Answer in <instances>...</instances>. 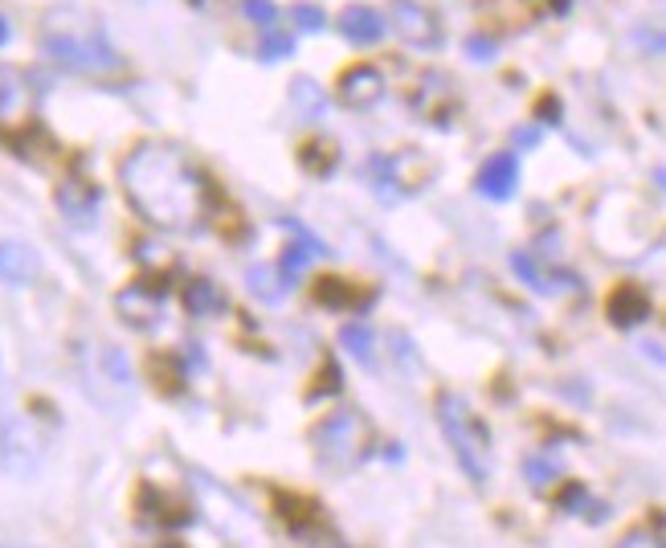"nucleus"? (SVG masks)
Returning <instances> with one entry per match:
<instances>
[{
    "instance_id": "nucleus-1",
    "label": "nucleus",
    "mask_w": 666,
    "mask_h": 548,
    "mask_svg": "<svg viewBox=\"0 0 666 548\" xmlns=\"http://www.w3.org/2000/svg\"><path fill=\"white\" fill-rule=\"evenodd\" d=\"M123 192L144 222L160 229H197L209 213V185L172 144H139L123 169Z\"/></svg>"
},
{
    "instance_id": "nucleus-2",
    "label": "nucleus",
    "mask_w": 666,
    "mask_h": 548,
    "mask_svg": "<svg viewBox=\"0 0 666 548\" xmlns=\"http://www.w3.org/2000/svg\"><path fill=\"white\" fill-rule=\"evenodd\" d=\"M41 50L50 53L62 70H74V74H111V70H119V53L111 50L107 34L90 17H78L70 9L46 17Z\"/></svg>"
},
{
    "instance_id": "nucleus-3",
    "label": "nucleus",
    "mask_w": 666,
    "mask_h": 548,
    "mask_svg": "<svg viewBox=\"0 0 666 548\" xmlns=\"http://www.w3.org/2000/svg\"><path fill=\"white\" fill-rule=\"evenodd\" d=\"M437 422H442V434H446V443H451L458 466H462L474 483H486V475H491V434H486V426L474 418V410L467 406V397H458V394L437 397Z\"/></svg>"
},
{
    "instance_id": "nucleus-4",
    "label": "nucleus",
    "mask_w": 666,
    "mask_h": 548,
    "mask_svg": "<svg viewBox=\"0 0 666 548\" xmlns=\"http://www.w3.org/2000/svg\"><path fill=\"white\" fill-rule=\"evenodd\" d=\"M316 450L328 466H356L368 450V422L360 413H332L316 429Z\"/></svg>"
},
{
    "instance_id": "nucleus-5",
    "label": "nucleus",
    "mask_w": 666,
    "mask_h": 548,
    "mask_svg": "<svg viewBox=\"0 0 666 548\" xmlns=\"http://www.w3.org/2000/svg\"><path fill=\"white\" fill-rule=\"evenodd\" d=\"M384 25H393V34L414 50H437L442 46V25L421 0H393Z\"/></svg>"
},
{
    "instance_id": "nucleus-6",
    "label": "nucleus",
    "mask_w": 666,
    "mask_h": 548,
    "mask_svg": "<svg viewBox=\"0 0 666 548\" xmlns=\"http://www.w3.org/2000/svg\"><path fill=\"white\" fill-rule=\"evenodd\" d=\"M0 463L4 471H13L21 479H29L41 466V438L25 418H4L0 426Z\"/></svg>"
},
{
    "instance_id": "nucleus-7",
    "label": "nucleus",
    "mask_w": 666,
    "mask_h": 548,
    "mask_svg": "<svg viewBox=\"0 0 666 548\" xmlns=\"http://www.w3.org/2000/svg\"><path fill=\"white\" fill-rule=\"evenodd\" d=\"M34 86L13 66H0V132H25L34 123Z\"/></svg>"
},
{
    "instance_id": "nucleus-8",
    "label": "nucleus",
    "mask_w": 666,
    "mask_h": 548,
    "mask_svg": "<svg viewBox=\"0 0 666 548\" xmlns=\"http://www.w3.org/2000/svg\"><path fill=\"white\" fill-rule=\"evenodd\" d=\"M384 99V74L377 66H351L340 78V103L348 111H372Z\"/></svg>"
},
{
    "instance_id": "nucleus-9",
    "label": "nucleus",
    "mask_w": 666,
    "mask_h": 548,
    "mask_svg": "<svg viewBox=\"0 0 666 548\" xmlns=\"http://www.w3.org/2000/svg\"><path fill=\"white\" fill-rule=\"evenodd\" d=\"M516 185H519V160L516 152H499L491 155L479 172V192L486 201H511L516 197Z\"/></svg>"
},
{
    "instance_id": "nucleus-10",
    "label": "nucleus",
    "mask_w": 666,
    "mask_h": 548,
    "mask_svg": "<svg viewBox=\"0 0 666 548\" xmlns=\"http://www.w3.org/2000/svg\"><path fill=\"white\" fill-rule=\"evenodd\" d=\"M384 17L377 9H368V4H348L344 13H340V34L348 37L351 46H377L384 37Z\"/></svg>"
},
{
    "instance_id": "nucleus-11",
    "label": "nucleus",
    "mask_w": 666,
    "mask_h": 548,
    "mask_svg": "<svg viewBox=\"0 0 666 548\" xmlns=\"http://www.w3.org/2000/svg\"><path fill=\"white\" fill-rule=\"evenodd\" d=\"M37 274H41V258H37L34 246H25V241H0V278L4 283H34Z\"/></svg>"
},
{
    "instance_id": "nucleus-12",
    "label": "nucleus",
    "mask_w": 666,
    "mask_h": 548,
    "mask_svg": "<svg viewBox=\"0 0 666 548\" xmlns=\"http://www.w3.org/2000/svg\"><path fill=\"white\" fill-rule=\"evenodd\" d=\"M119 315L127 320L132 327H156L160 320V291H151V287H127V291L119 295Z\"/></svg>"
},
{
    "instance_id": "nucleus-13",
    "label": "nucleus",
    "mask_w": 666,
    "mask_h": 548,
    "mask_svg": "<svg viewBox=\"0 0 666 548\" xmlns=\"http://www.w3.org/2000/svg\"><path fill=\"white\" fill-rule=\"evenodd\" d=\"M95 189H86V185H62L58 189V205H62V213H66L74 225H90L95 222Z\"/></svg>"
},
{
    "instance_id": "nucleus-14",
    "label": "nucleus",
    "mask_w": 666,
    "mask_h": 548,
    "mask_svg": "<svg viewBox=\"0 0 666 548\" xmlns=\"http://www.w3.org/2000/svg\"><path fill=\"white\" fill-rule=\"evenodd\" d=\"M291 107L299 111V120L316 123V120H323V111H328V95H323L319 83H311V78H295V83H291Z\"/></svg>"
},
{
    "instance_id": "nucleus-15",
    "label": "nucleus",
    "mask_w": 666,
    "mask_h": 548,
    "mask_svg": "<svg viewBox=\"0 0 666 548\" xmlns=\"http://www.w3.org/2000/svg\"><path fill=\"white\" fill-rule=\"evenodd\" d=\"M646 295L638 291V287H621V291L609 299V315H614V324L617 327H633V324H642L646 320Z\"/></svg>"
},
{
    "instance_id": "nucleus-16",
    "label": "nucleus",
    "mask_w": 666,
    "mask_h": 548,
    "mask_svg": "<svg viewBox=\"0 0 666 548\" xmlns=\"http://www.w3.org/2000/svg\"><path fill=\"white\" fill-rule=\"evenodd\" d=\"M221 308H225V295L217 291L209 278H197V283L184 287V311L188 315H217Z\"/></svg>"
},
{
    "instance_id": "nucleus-17",
    "label": "nucleus",
    "mask_w": 666,
    "mask_h": 548,
    "mask_svg": "<svg viewBox=\"0 0 666 548\" xmlns=\"http://www.w3.org/2000/svg\"><path fill=\"white\" fill-rule=\"evenodd\" d=\"M246 283H250V291L258 295L262 303H283V295H286L283 271H274V266H254V271L246 274Z\"/></svg>"
},
{
    "instance_id": "nucleus-18",
    "label": "nucleus",
    "mask_w": 666,
    "mask_h": 548,
    "mask_svg": "<svg viewBox=\"0 0 666 548\" xmlns=\"http://www.w3.org/2000/svg\"><path fill=\"white\" fill-rule=\"evenodd\" d=\"M340 344L348 348L351 357L360 360V364H372V348H377V336H372V327L365 320H351V324L340 327Z\"/></svg>"
},
{
    "instance_id": "nucleus-19",
    "label": "nucleus",
    "mask_w": 666,
    "mask_h": 548,
    "mask_svg": "<svg viewBox=\"0 0 666 548\" xmlns=\"http://www.w3.org/2000/svg\"><path fill=\"white\" fill-rule=\"evenodd\" d=\"M511 271H516L519 278H523V283L532 287V291H556L548 274L540 271V262H535L532 254H523V250H519V254H511Z\"/></svg>"
},
{
    "instance_id": "nucleus-20",
    "label": "nucleus",
    "mask_w": 666,
    "mask_h": 548,
    "mask_svg": "<svg viewBox=\"0 0 666 548\" xmlns=\"http://www.w3.org/2000/svg\"><path fill=\"white\" fill-rule=\"evenodd\" d=\"M291 53H295V37L283 34V29H267L262 46H258V58H262V62H283Z\"/></svg>"
},
{
    "instance_id": "nucleus-21",
    "label": "nucleus",
    "mask_w": 666,
    "mask_h": 548,
    "mask_svg": "<svg viewBox=\"0 0 666 548\" xmlns=\"http://www.w3.org/2000/svg\"><path fill=\"white\" fill-rule=\"evenodd\" d=\"M523 471H528L532 487H548V483L560 475V459H540V454H535V459H528V463H523Z\"/></svg>"
},
{
    "instance_id": "nucleus-22",
    "label": "nucleus",
    "mask_w": 666,
    "mask_h": 548,
    "mask_svg": "<svg viewBox=\"0 0 666 548\" xmlns=\"http://www.w3.org/2000/svg\"><path fill=\"white\" fill-rule=\"evenodd\" d=\"M311 258H316V254H311V250H307L303 241H295V246H286V250H283V266H279L286 283H291V278H299V271H303V266H307V262H311Z\"/></svg>"
},
{
    "instance_id": "nucleus-23",
    "label": "nucleus",
    "mask_w": 666,
    "mask_h": 548,
    "mask_svg": "<svg viewBox=\"0 0 666 548\" xmlns=\"http://www.w3.org/2000/svg\"><path fill=\"white\" fill-rule=\"evenodd\" d=\"M242 13H246L254 25L274 29V21H279V4H274V0H246V4H242Z\"/></svg>"
},
{
    "instance_id": "nucleus-24",
    "label": "nucleus",
    "mask_w": 666,
    "mask_h": 548,
    "mask_svg": "<svg viewBox=\"0 0 666 548\" xmlns=\"http://www.w3.org/2000/svg\"><path fill=\"white\" fill-rule=\"evenodd\" d=\"M291 21L299 25L303 34H319V29H323V9L303 0V4H295V9H291Z\"/></svg>"
},
{
    "instance_id": "nucleus-25",
    "label": "nucleus",
    "mask_w": 666,
    "mask_h": 548,
    "mask_svg": "<svg viewBox=\"0 0 666 548\" xmlns=\"http://www.w3.org/2000/svg\"><path fill=\"white\" fill-rule=\"evenodd\" d=\"M617 548H666V540L658 536V532H650V528H633V532H626V536L617 540Z\"/></svg>"
},
{
    "instance_id": "nucleus-26",
    "label": "nucleus",
    "mask_w": 666,
    "mask_h": 548,
    "mask_svg": "<svg viewBox=\"0 0 666 548\" xmlns=\"http://www.w3.org/2000/svg\"><path fill=\"white\" fill-rule=\"evenodd\" d=\"M283 225H286V229H291V234H295V238H299L303 246H307V250H311V254H316V258L328 254V246H323V241H319L316 234H311V229H307V225H303V222H295V217H283Z\"/></svg>"
},
{
    "instance_id": "nucleus-27",
    "label": "nucleus",
    "mask_w": 666,
    "mask_h": 548,
    "mask_svg": "<svg viewBox=\"0 0 666 548\" xmlns=\"http://www.w3.org/2000/svg\"><path fill=\"white\" fill-rule=\"evenodd\" d=\"M467 53L474 62H491V58H495V41L486 34H474V37H467Z\"/></svg>"
},
{
    "instance_id": "nucleus-28",
    "label": "nucleus",
    "mask_w": 666,
    "mask_h": 548,
    "mask_svg": "<svg viewBox=\"0 0 666 548\" xmlns=\"http://www.w3.org/2000/svg\"><path fill=\"white\" fill-rule=\"evenodd\" d=\"M535 139H540V132H532V127H528V132H516V144H523V148L535 144Z\"/></svg>"
},
{
    "instance_id": "nucleus-29",
    "label": "nucleus",
    "mask_w": 666,
    "mask_h": 548,
    "mask_svg": "<svg viewBox=\"0 0 666 548\" xmlns=\"http://www.w3.org/2000/svg\"><path fill=\"white\" fill-rule=\"evenodd\" d=\"M548 9H552V13H565V9H568V0H548Z\"/></svg>"
},
{
    "instance_id": "nucleus-30",
    "label": "nucleus",
    "mask_w": 666,
    "mask_h": 548,
    "mask_svg": "<svg viewBox=\"0 0 666 548\" xmlns=\"http://www.w3.org/2000/svg\"><path fill=\"white\" fill-rule=\"evenodd\" d=\"M4 41H9V21L0 17V46H4Z\"/></svg>"
}]
</instances>
